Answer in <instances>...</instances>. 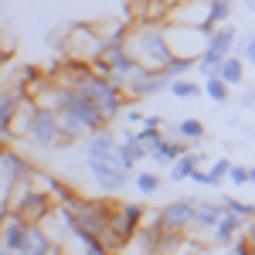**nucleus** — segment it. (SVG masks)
I'll return each mask as SVG.
<instances>
[{"label":"nucleus","instance_id":"f257e3e1","mask_svg":"<svg viewBox=\"0 0 255 255\" xmlns=\"http://www.w3.org/2000/svg\"><path fill=\"white\" fill-rule=\"evenodd\" d=\"M163 27L167 24H160V20H143L126 38L133 58L139 65H146L150 72H167V65L174 61V44H170V34Z\"/></svg>","mask_w":255,"mask_h":255},{"label":"nucleus","instance_id":"f03ea898","mask_svg":"<svg viewBox=\"0 0 255 255\" xmlns=\"http://www.w3.org/2000/svg\"><path fill=\"white\" fill-rule=\"evenodd\" d=\"M55 201H51V194H44V191H38L31 180H20L17 187H14V194H10V211L14 215H20L27 225H44L48 218L55 215Z\"/></svg>","mask_w":255,"mask_h":255},{"label":"nucleus","instance_id":"7ed1b4c3","mask_svg":"<svg viewBox=\"0 0 255 255\" xmlns=\"http://www.w3.org/2000/svg\"><path fill=\"white\" fill-rule=\"evenodd\" d=\"M102 48H106V34H99L89 24H72L68 34H65V58H72V61L96 65L102 58Z\"/></svg>","mask_w":255,"mask_h":255},{"label":"nucleus","instance_id":"20e7f679","mask_svg":"<svg viewBox=\"0 0 255 255\" xmlns=\"http://www.w3.org/2000/svg\"><path fill=\"white\" fill-rule=\"evenodd\" d=\"M31 174H34V167L20 153H14L10 146H3V153H0V211H10L14 187H17L20 180H31Z\"/></svg>","mask_w":255,"mask_h":255},{"label":"nucleus","instance_id":"39448f33","mask_svg":"<svg viewBox=\"0 0 255 255\" xmlns=\"http://www.w3.org/2000/svg\"><path fill=\"white\" fill-rule=\"evenodd\" d=\"M235 41H238L235 24H221L215 34L208 38V44H204V51H201V58H197V72H201V75H215L218 65L235 51Z\"/></svg>","mask_w":255,"mask_h":255},{"label":"nucleus","instance_id":"423d86ee","mask_svg":"<svg viewBox=\"0 0 255 255\" xmlns=\"http://www.w3.org/2000/svg\"><path fill=\"white\" fill-rule=\"evenodd\" d=\"M31 143L41 146V150H51V146H61L65 143V133H61V116L55 106H44L38 102V113H34V129H31Z\"/></svg>","mask_w":255,"mask_h":255},{"label":"nucleus","instance_id":"0eeeda50","mask_svg":"<svg viewBox=\"0 0 255 255\" xmlns=\"http://www.w3.org/2000/svg\"><path fill=\"white\" fill-rule=\"evenodd\" d=\"M89 174L96 180V187L102 194H116L119 187L126 184L129 170L123 167V160L113 153V157H89Z\"/></svg>","mask_w":255,"mask_h":255},{"label":"nucleus","instance_id":"6e6552de","mask_svg":"<svg viewBox=\"0 0 255 255\" xmlns=\"http://www.w3.org/2000/svg\"><path fill=\"white\" fill-rule=\"evenodd\" d=\"M160 211H163V232H170V235H187V232L194 228L197 201L194 197H177L170 204H163Z\"/></svg>","mask_w":255,"mask_h":255},{"label":"nucleus","instance_id":"1a4fd4ad","mask_svg":"<svg viewBox=\"0 0 255 255\" xmlns=\"http://www.w3.org/2000/svg\"><path fill=\"white\" fill-rule=\"evenodd\" d=\"M27 232H31V225H27L20 215L3 211V249H10V252H24V245H27Z\"/></svg>","mask_w":255,"mask_h":255},{"label":"nucleus","instance_id":"9d476101","mask_svg":"<svg viewBox=\"0 0 255 255\" xmlns=\"http://www.w3.org/2000/svg\"><path fill=\"white\" fill-rule=\"evenodd\" d=\"M82 150H85V160L89 157H113L119 150V139H116V133L106 126V129H96V133H89V136L82 139Z\"/></svg>","mask_w":255,"mask_h":255},{"label":"nucleus","instance_id":"9b49d317","mask_svg":"<svg viewBox=\"0 0 255 255\" xmlns=\"http://www.w3.org/2000/svg\"><path fill=\"white\" fill-rule=\"evenodd\" d=\"M245 225H249V218L235 215V211H225V215H221V221H218V228L211 232V235H215L218 245H228V249H232L238 238L245 235Z\"/></svg>","mask_w":255,"mask_h":255},{"label":"nucleus","instance_id":"f8f14e48","mask_svg":"<svg viewBox=\"0 0 255 255\" xmlns=\"http://www.w3.org/2000/svg\"><path fill=\"white\" fill-rule=\"evenodd\" d=\"M34 113H38V99L24 96V102H20L17 116H14V139H31V129H34Z\"/></svg>","mask_w":255,"mask_h":255},{"label":"nucleus","instance_id":"ddd939ff","mask_svg":"<svg viewBox=\"0 0 255 255\" xmlns=\"http://www.w3.org/2000/svg\"><path fill=\"white\" fill-rule=\"evenodd\" d=\"M232 20V0H211L208 3V17H204V24H201V31L211 38L221 24H228Z\"/></svg>","mask_w":255,"mask_h":255},{"label":"nucleus","instance_id":"4468645a","mask_svg":"<svg viewBox=\"0 0 255 255\" xmlns=\"http://www.w3.org/2000/svg\"><path fill=\"white\" fill-rule=\"evenodd\" d=\"M225 215L221 201H197V218H194V228L197 232H215L218 221Z\"/></svg>","mask_w":255,"mask_h":255},{"label":"nucleus","instance_id":"2eb2a0df","mask_svg":"<svg viewBox=\"0 0 255 255\" xmlns=\"http://www.w3.org/2000/svg\"><path fill=\"white\" fill-rule=\"evenodd\" d=\"M170 75H167V72H150V79H143L136 85V89H133V92H129V99H146V96H157V92H163V89H170Z\"/></svg>","mask_w":255,"mask_h":255},{"label":"nucleus","instance_id":"dca6fc26","mask_svg":"<svg viewBox=\"0 0 255 255\" xmlns=\"http://www.w3.org/2000/svg\"><path fill=\"white\" fill-rule=\"evenodd\" d=\"M201 163H208V160H204V153H201V150H187V153H184V157H180L174 167H170L174 184H177V180H191V174H194Z\"/></svg>","mask_w":255,"mask_h":255},{"label":"nucleus","instance_id":"f3484780","mask_svg":"<svg viewBox=\"0 0 255 255\" xmlns=\"http://www.w3.org/2000/svg\"><path fill=\"white\" fill-rule=\"evenodd\" d=\"M245 65H249V61L242 58V55H228V58L218 65V75L228 82V85H242V82H245Z\"/></svg>","mask_w":255,"mask_h":255},{"label":"nucleus","instance_id":"a211bd4d","mask_svg":"<svg viewBox=\"0 0 255 255\" xmlns=\"http://www.w3.org/2000/svg\"><path fill=\"white\" fill-rule=\"evenodd\" d=\"M204 96L211 99V102H228V96H232V85L221 79V75H204Z\"/></svg>","mask_w":255,"mask_h":255},{"label":"nucleus","instance_id":"6ab92c4d","mask_svg":"<svg viewBox=\"0 0 255 255\" xmlns=\"http://www.w3.org/2000/svg\"><path fill=\"white\" fill-rule=\"evenodd\" d=\"M177 136L187 139L191 146H197L208 133H204V123H201V119H180V123H177Z\"/></svg>","mask_w":255,"mask_h":255},{"label":"nucleus","instance_id":"aec40b11","mask_svg":"<svg viewBox=\"0 0 255 255\" xmlns=\"http://www.w3.org/2000/svg\"><path fill=\"white\" fill-rule=\"evenodd\" d=\"M218 201H221V208H225V211H235V215L249 218V221L255 218V204H249V201H238V197H232V194H221Z\"/></svg>","mask_w":255,"mask_h":255},{"label":"nucleus","instance_id":"412c9836","mask_svg":"<svg viewBox=\"0 0 255 255\" xmlns=\"http://www.w3.org/2000/svg\"><path fill=\"white\" fill-rule=\"evenodd\" d=\"M167 92H174L177 99H194V96H201V92H204V85H197V82H184V79H174Z\"/></svg>","mask_w":255,"mask_h":255},{"label":"nucleus","instance_id":"4be33fe9","mask_svg":"<svg viewBox=\"0 0 255 255\" xmlns=\"http://www.w3.org/2000/svg\"><path fill=\"white\" fill-rule=\"evenodd\" d=\"M208 174H211V187H221V184L228 180V174H232V160H228V157L215 160V163L208 167Z\"/></svg>","mask_w":255,"mask_h":255},{"label":"nucleus","instance_id":"5701e85b","mask_svg":"<svg viewBox=\"0 0 255 255\" xmlns=\"http://www.w3.org/2000/svg\"><path fill=\"white\" fill-rule=\"evenodd\" d=\"M191 68H197V58H187V55H174V61L167 65V75H170V79H180V75H187Z\"/></svg>","mask_w":255,"mask_h":255},{"label":"nucleus","instance_id":"b1692460","mask_svg":"<svg viewBox=\"0 0 255 255\" xmlns=\"http://www.w3.org/2000/svg\"><path fill=\"white\" fill-rule=\"evenodd\" d=\"M133 184H136V191L139 194H157L160 191V184H163V180H160V174H136V180H133Z\"/></svg>","mask_w":255,"mask_h":255},{"label":"nucleus","instance_id":"393cba45","mask_svg":"<svg viewBox=\"0 0 255 255\" xmlns=\"http://www.w3.org/2000/svg\"><path fill=\"white\" fill-rule=\"evenodd\" d=\"M136 136L143 139V143H146V146H160V143H163V129H160V126H150V123H146V126H139L136 129Z\"/></svg>","mask_w":255,"mask_h":255},{"label":"nucleus","instance_id":"a878e982","mask_svg":"<svg viewBox=\"0 0 255 255\" xmlns=\"http://www.w3.org/2000/svg\"><path fill=\"white\" fill-rule=\"evenodd\" d=\"M228 180H232L235 187H245V184H252V177H249V167H238V163H232V174H228Z\"/></svg>","mask_w":255,"mask_h":255},{"label":"nucleus","instance_id":"bb28decb","mask_svg":"<svg viewBox=\"0 0 255 255\" xmlns=\"http://www.w3.org/2000/svg\"><path fill=\"white\" fill-rule=\"evenodd\" d=\"M242 58L249 61V65H255V34H249V38L242 41Z\"/></svg>","mask_w":255,"mask_h":255},{"label":"nucleus","instance_id":"cd10ccee","mask_svg":"<svg viewBox=\"0 0 255 255\" xmlns=\"http://www.w3.org/2000/svg\"><path fill=\"white\" fill-rule=\"evenodd\" d=\"M85 255H119V252H113V249H106L102 242H92V245H89V252H85Z\"/></svg>","mask_w":255,"mask_h":255},{"label":"nucleus","instance_id":"c85d7f7f","mask_svg":"<svg viewBox=\"0 0 255 255\" xmlns=\"http://www.w3.org/2000/svg\"><path fill=\"white\" fill-rule=\"evenodd\" d=\"M126 123H133V126H143V123H146V116H143L139 109H129V113H126Z\"/></svg>","mask_w":255,"mask_h":255},{"label":"nucleus","instance_id":"c756f323","mask_svg":"<svg viewBox=\"0 0 255 255\" xmlns=\"http://www.w3.org/2000/svg\"><path fill=\"white\" fill-rule=\"evenodd\" d=\"M245 238H249V242H252V245H255V218H252V221H249V225H245Z\"/></svg>","mask_w":255,"mask_h":255},{"label":"nucleus","instance_id":"7c9ffc66","mask_svg":"<svg viewBox=\"0 0 255 255\" xmlns=\"http://www.w3.org/2000/svg\"><path fill=\"white\" fill-rule=\"evenodd\" d=\"M245 7H249V10H252V14H255V0H245Z\"/></svg>","mask_w":255,"mask_h":255},{"label":"nucleus","instance_id":"2f4dec72","mask_svg":"<svg viewBox=\"0 0 255 255\" xmlns=\"http://www.w3.org/2000/svg\"><path fill=\"white\" fill-rule=\"evenodd\" d=\"M249 177H252V184H255V167H249Z\"/></svg>","mask_w":255,"mask_h":255},{"label":"nucleus","instance_id":"473e14b6","mask_svg":"<svg viewBox=\"0 0 255 255\" xmlns=\"http://www.w3.org/2000/svg\"><path fill=\"white\" fill-rule=\"evenodd\" d=\"M0 255H20V252H10V249H3V252H0Z\"/></svg>","mask_w":255,"mask_h":255}]
</instances>
